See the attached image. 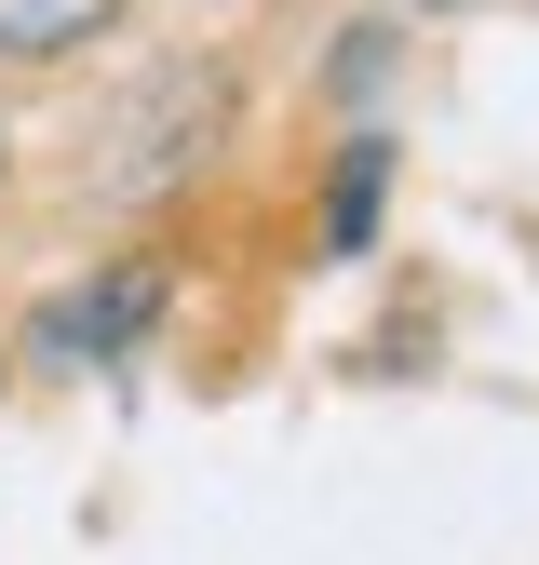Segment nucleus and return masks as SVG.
Listing matches in <instances>:
<instances>
[{
  "label": "nucleus",
  "mask_w": 539,
  "mask_h": 565,
  "mask_svg": "<svg viewBox=\"0 0 539 565\" xmlns=\"http://www.w3.org/2000/svg\"><path fill=\"white\" fill-rule=\"evenodd\" d=\"M149 323H162V269H108L82 297H41V350L54 364H121Z\"/></svg>",
  "instance_id": "obj_1"
},
{
  "label": "nucleus",
  "mask_w": 539,
  "mask_h": 565,
  "mask_svg": "<svg viewBox=\"0 0 539 565\" xmlns=\"http://www.w3.org/2000/svg\"><path fill=\"white\" fill-rule=\"evenodd\" d=\"M378 202H391V149L351 135V162H337V189H324V256H364L378 243Z\"/></svg>",
  "instance_id": "obj_2"
},
{
  "label": "nucleus",
  "mask_w": 539,
  "mask_h": 565,
  "mask_svg": "<svg viewBox=\"0 0 539 565\" xmlns=\"http://www.w3.org/2000/svg\"><path fill=\"white\" fill-rule=\"evenodd\" d=\"M121 0H0V54H82Z\"/></svg>",
  "instance_id": "obj_3"
},
{
  "label": "nucleus",
  "mask_w": 539,
  "mask_h": 565,
  "mask_svg": "<svg viewBox=\"0 0 539 565\" xmlns=\"http://www.w3.org/2000/svg\"><path fill=\"white\" fill-rule=\"evenodd\" d=\"M419 14H445V0H419Z\"/></svg>",
  "instance_id": "obj_4"
}]
</instances>
